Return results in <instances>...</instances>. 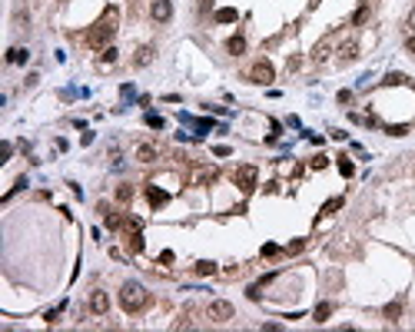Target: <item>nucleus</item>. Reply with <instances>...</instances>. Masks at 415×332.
I'll use <instances>...</instances> for the list:
<instances>
[{"label":"nucleus","instance_id":"1","mask_svg":"<svg viewBox=\"0 0 415 332\" xmlns=\"http://www.w3.org/2000/svg\"><path fill=\"white\" fill-rule=\"evenodd\" d=\"M117 23H120V10H117V7H107V10H103V17H100V20L87 30V47H93V50H103V47L113 40Z\"/></svg>","mask_w":415,"mask_h":332},{"label":"nucleus","instance_id":"2","mask_svg":"<svg viewBox=\"0 0 415 332\" xmlns=\"http://www.w3.org/2000/svg\"><path fill=\"white\" fill-rule=\"evenodd\" d=\"M120 306L123 312H140L150 306V292L140 286V282H126V286L120 289Z\"/></svg>","mask_w":415,"mask_h":332},{"label":"nucleus","instance_id":"3","mask_svg":"<svg viewBox=\"0 0 415 332\" xmlns=\"http://www.w3.org/2000/svg\"><path fill=\"white\" fill-rule=\"evenodd\" d=\"M256 176H259V173H256V166H252V163L233 169V183H236L242 193H252V189H256Z\"/></svg>","mask_w":415,"mask_h":332},{"label":"nucleus","instance_id":"4","mask_svg":"<svg viewBox=\"0 0 415 332\" xmlns=\"http://www.w3.org/2000/svg\"><path fill=\"white\" fill-rule=\"evenodd\" d=\"M273 77H276V70H273V63L262 56V60H256V63L249 66V80L252 83H259V87H269L273 83Z\"/></svg>","mask_w":415,"mask_h":332},{"label":"nucleus","instance_id":"5","mask_svg":"<svg viewBox=\"0 0 415 332\" xmlns=\"http://www.w3.org/2000/svg\"><path fill=\"white\" fill-rule=\"evenodd\" d=\"M209 319H213V322H230V319H233V302H226V299H216V302L209 306Z\"/></svg>","mask_w":415,"mask_h":332},{"label":"nucleus","instance_id":"6","mask_svg":"<svg viewBox=\"0 0 415 332\" xmlns=\"http://www.w3.org/2000/svg\"><path fill=\"white\" fill-rule=\"evenodd\" d=\"M150 13H153V20L166 23L170 17H173V3H170V0H153V7H150Z\"/></svg>","mask_w":415,"mask_h":332},{"label":"nucleus","instance_id":"7","mask_svg":"<svg viewBox=\"0 0 415 332\" xmlns=\"http://www.w3.org/2000/svg\"><path fill=\"white\" fill-rule=\"evenodd\" d=\"M216 166H203V169H196L193 173V186H209V183H216Z\"/></svg>","mask_w":415,"mask_h":332},{"label":"nucleus","instance_id":"8","mask_svg":"<svg viewBox=\"0 0 415 332\" xmlns=\"http://www.w3.org/2000/svg\"><path fill=\"white\" fill-rule=\"evenodd\" d=\"M107 309H110V296L97 289V292L90 296V312H97V316H107Z\"/></svg>","mask_w":415,"mask_h":332},{"label":"nucleus","instance_id":"9","mask_svg":"<svg viewBox=\"0 0 415 332\" xmlns=\"http://www.w3.org/2000/svg\"><path fill=\"white\" fill-rule=\"evenodd\" d=\"M156 156H160V150H156L153 143H140V146H136V160H140V163H156Z\"/></svg>","mask_w":415,"mask_h":332},{"label":"nucleus","instance_id":"10","mask_svg":"<svg viewBox=\"0 0 415 332\" xmlns=\"http://www.w3.org/2000/svg\"><path fill=\"white\" fill-rule=\"evenodd\" d=\"M146 199H150V206H153V210H160V206H166L170 193H163V189H156V186H146Z\"/></svg>","mask_w":415,"mask_h":332},{"label":"nucleus","instance_id":"11","mask_svg":"<svg viewBox=\"0 0 415 332\" xmlns=\"http://www.w3.org/2000/svg\"><path fill=\"white\" fill-rule=\"evenodd\" d=\"M226 50H230L233 56H239V54H246V37L242 33H233L230 40H226Z\"/></svg>","mask_w":415,"mask_h":332},{"label":"nucleus","instance_id":"12","mask_svg":"<svg viewBox=\"0 0 415 332\" xmlns=\"http://www.w3.org/2000/svg\"><path fill=\"white\" fill-rule=\"evenodd\" d=\"M133 63H136V66L153 63V47H150V44H146V47H140V50H136V56H133Z\"/></svg>","mask_w":415,"mask_h":332},{"label":"nucleus","instance_id":"13","mask_svg":"<svg viewBox=\"0 0 415 332\" xmlns=\"http://www.w3.org/2000/svg\"><path fill=\"white\" fill-rule=\"evenodd\" d=\"M356 56H359V47H356V44H342V47H339V60H342V63H352Z\"/></svg>","mask_w":415,"mask_h":332},{"label":"nucleus","instance_id":"14","mask_svg":"<svg viewBox=\"0 0 415 332\" xmlns=\"http://www.w3.org/2000/svg\"><path fill=\"white\" fill-rule=\"evenodd\" d=\"M382 316H385L389 322H395L399 316H402V299H395V302H389V306L382 309Z\"/></svg>","mask_w":415,"mask_h":332},{"label":"nucleus","instance_id":"15","mask_svg":"<svg viewBox=\"0 0 415 332\" xmlns=\"http://www.w3.org/2000/svg\"><path fill=\"white\" fill-rule=\"evenodd\" d=\"M216 269H219V266H216V263H209V259H199V263L193 266V273H196V276H213Z\"/></svg>","mask_w":415,"mask_h":332},{"label":"nucleus","instance_id":"16","mask_svg":"<svg viewBox=\"0 0 415 332\" xmlns=\"http://www.w3.org/2000/svg\"><path fill=\"white\" fill-rule=\"evenodd\" d=\"M239 20V13L233 10V7H223V10H216V23H236Z\"/></svg>","mask_w":415,"mask_h":332},{"label":"nucleus","instance_id":"17","mask_svg":"<svg viewBox=\"0 0 415 332\" xmlns=\"http://www.w3.org/2000/svg\"><path fill=\"white\" fill-rule=\"evenodd\" d=\"M27 56H30V54H27L23 47H13L10 54H7V60H10V63H27Z\"/></svg>","mask_w":415,"mask_h":332},{"label":"nucleus","instance_id":"18","mask_svg":"<svg viewBox=\"0 0 415 332\" xmlns=\"http://www.w3.org/2000/svg\"><path fill=\"white\" fill-rule=\"evenodd\" d=\"M332 316V302H319L316 306V322H326Z\"/></svg>","mask_w":415,"mask_h":332},{"label":"nucleus","instance_id":"19","mask_svg":"<svg viewBox=\"0 0 415 332\" xmlns=\"http://www.w3.org/2000/svg\"><path fill=\"white\" fill-rule=\"evenodd\" d=\"M117 199H120V203H130V199H133V186H130V183L117 186Z\"/></svg>","mask_w":415,"mask_h":332},{"label":"nucleus","instance_id":"20","mask_svg":"<svg viewBox=\"0 0 415 332\" xmlns=\"http://www.w3.org/2000/svg\"><path fill=\"white\" fill-rule=\"evenodd\" d=\"M143 246H146V243H143L140 232H130V253H143Z\"/></svg>","mask_w":415,"mask_h":332},{"label":"nucleus","instance_id":"21","mask_svg":"<svg viewBox=\"0 0 415 332\" xmlns=\"http://www.w3.org/2000/svg\"><path fill=\"white\" fill-rule=\"evenodd\" d=\"M342 203H346V199H342V196H332V199H329V203H326V206H322V216H326V213H336L339 206H342Z\"/></svg>","mask_w":415,"mask_h":332},{"label":"nucleus","instance_id":"22","mask_svg":"<svg viewBox=\"0 0 415 332\" xmlns=\"http://www.w3.org/2000/svg\"><path fill=\"white\" fill-rule=\"evenodd\" d=\"M339 173H342V176H352V173H356V166H352L346 156H339Z\"/></svg>","mask_w":415,"mask_h":332},{"label":"nucleus","instance_id":"23","mask_svg":"<svg viewBox=\"0 0 415 332\" xmlns=\"http://www.w3.org/2000/svg\"><path fill=\"white\" fill-rule=\"evenodd\" d=\"M385 83H389V87H399V83H409V77H402V73H389Z\"/></svg>","mask_w":415,"mask_h":332},{"label":"nucleus","instance_id":"24","mask_svg":"<svg viewBox=\"0 0 415 332\" xmlns=\"http://www.w3.org/2000/svg\"><path fill=\"white\" fill-rule=\"evenodd\" d=\"M385 133H389V136H405V133H409V126L395 123V126H385Z\"/></svg>","mask_w":415,"mask_h":332},{"label":"nucleus","instance_id":"25","mask_svg":"<svg viewBox=\"0 0 415 332\" xmlns=\"http://www.w3.org/2000/svg\"><path fill=\"white\" fill-rule=\"evenodd\" d=\"M326 56H329V44H319V47H316V54H312V60H319V63H322Z\"/></svg>","mask_w":415,"mask_h":332},{"label":"nucleus","instance_id":"26","mask_svg":"<svg viewBox=\"0 0 415 332\" xmlns=\"http://www.w3.org/2000/svg\"><path fill=\"white\" fill-rule=\"evenodd\" d=\"M126 229H130V232H140V229H143V220H136V216H126Z\"/></svg>","mask_w":415,"mask_h":332},{"label":"nucleus","instance_id":"27","mask_svg":"<svg viewBox=\"0 0 415 332\" xmlns=\"http://www.w3.org/2000/svg\"><path fill=\"white\" fill-rule=\"evenodd\" d=\"M146 126H153V130H163V116L150 113V116H146Z\"/></svg>","mask_w":415,"mask_h":332},{"label":"nucleus","instance_id":"28","mask_svg":"<svg viewBox=\"0 0 415 332\" xmlns=\"http://www.w3.org/2000/svg\"><path fill=\"white\" fill-rule=\"evenodd\" d=\"M117 60V47H103V63H113Z\"/></svg>","mask_w":415,"mask_h":332},{"label":"nucleus","instance_id":"29","mask_svg":"<svg viewBox=\"0 0 415 332\" xmlns=\"http://www.w3.org/2000/svg\"><path fill=\"white\" fill-rule=\"evenodd\" d=\"M279 253H283V249H279L276 243H266V246H262V256H279Z\"/></svg>","mask_w":415,"mask_h":332},{"label":"nucleus","instance_id":"30","mask_svg":"<svg viewBox=\"0 0 415 332\" xmlns=\"http://www.w3.org/2000/svg\"><path fill=\"white\" fill-rule=\"evenodd\" d=\"M365 17H369V7H359V10H356V17H352V23H362Z\"/></svg>","mask_w":415,"mask_h":332},{"label":"nucleus","instance_id":"31","mask_svg":"<svg viewBox=\"0 0 415 332\" xmlns=\"http://www.w3.org/2000/svg\"><path fill=\"white\" fill-rule=\"evenodd\" d=\"M306 249V239H296V243H289V253H302Z\"/></svg>","mask_w":415,"mask_h":332},{"label":"nucleus","instance_id":"32","mask_svg":"<svg viewBox=\"0 0 415 332\" xmlns=\"http://www.w3.org/2000/svg\"><path fill=\"white\" fill-rule=\"evenodd\" d=\"M326 163H329L326 156H316V160H312V163H309V166H312V169H322V166H326Z\"/></svg>","mask_w":415,"mask_h":332},{"label":"nucleus","instance_id":"33","mask_svg":"<svg viewBox=\"0 0 415 332\" xmlns=\"http://www.w3.org/2000/svg\"><path fill=\"white\" fill-rule=\"evenodd\" d=\"M10 153H13V146H10V143H3V146H0V156H3V160H10Z\"/></svg>","mask_w":415,"mask_h":332},{"label":"nucleus","instance_id":"34","mask_svg":"<svg viewBox=\"0 0 415 332\" xmlns=\"http://www.w3.org/2000/svg\"><path fill=\"white\" fill-rule=\"evenodd\" d=\"M160 263H163V266L173 263V253H170V249H163V253H160Z\"/></svg>","mask_w":415,"mask_h":332},{"label":"nucleus","instance_id":"35","mask_svg":"<svg viewBox=\"0 0 415 332\" xmlns=\"http://www.w3.org/2000/svg\"><path fill=\"white\" fill-rule=\"evenodd\" d=\"M405 50H409V54H415V37H409V40H405Z\"/></svg>","mask_w":415,"mask_h":332},{"label":"nucleus","instance_id":"36","mask_svg":"<svg viewBox=\"0 0 415 332\" xmlns=\"http://www.w3.org/2000/svg\"><path fill=\"white\" fill-rule=\"evenodd\" d=\"M209 7H213V0H199V10H203V13H206Z\"/></svg>","mask_w":415,"mask_h":332},{"label":"nucleus","instance_id":"37","mask_svg":"<svg viewBox=\"0 0 415 332\" xmlns=\"http://www.w3.org/2000/svg\"><path fill=\"white\" fill-rule=\"evenodd\" d=\"M316 3H319V0H312V7H316Z\"/></svg>","mask_w":415,"mask_h":332}]
</instances>
